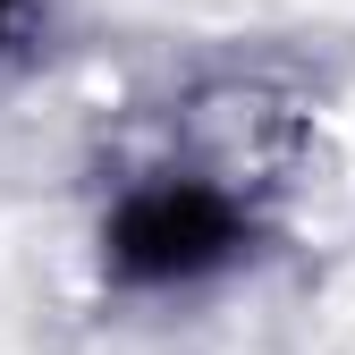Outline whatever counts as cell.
<instances>
[{
	"label": "cell",
	"instance_id": "1",
	"mask_svg": "<svg viewBox=\"0 0 355 355\" xmlns=\"http://www.w3.org/2000/svg\"><path fill=\"white\" fill-rule=\"evenodd\" d=\"M254 254V211L203 169H153L102 211V271L119 288H195Z\"/></svg>",
	"mask_w": 355,
	"mask_h": 355
},
{
	"label": "cell",
	"instance_id": "2",
	"mask_svg": "<svg viewBox=\"0 0 355 355\" xmlns=\"http://www.w3.org/2000/svg\"><path fill=\"white\" fill-rule=\"evenodd\" d=\"M26 26H34V0H0V60L26 42Z\"/></svg>",
	"mask_w": 355,
	"mask_h": 355
}]
</instances>
